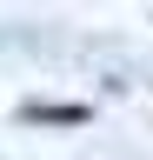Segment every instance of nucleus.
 <instances>
[{
	"label": "nucleus",
	"mask_w": 153,
	"mask_h": 160,
	"mask_svg": "<svg viewBox=\"0 0 153 160\" xmlns=\"http://www.w3.org/2000/svg\"><path fill=\"white\" fill-rule=\"evenodd\" d=\"M20 120H27V127H87L93 107H80V100H27Z\"/></svg>",
	"instance_id": "obj_1"
}]
</instances>
